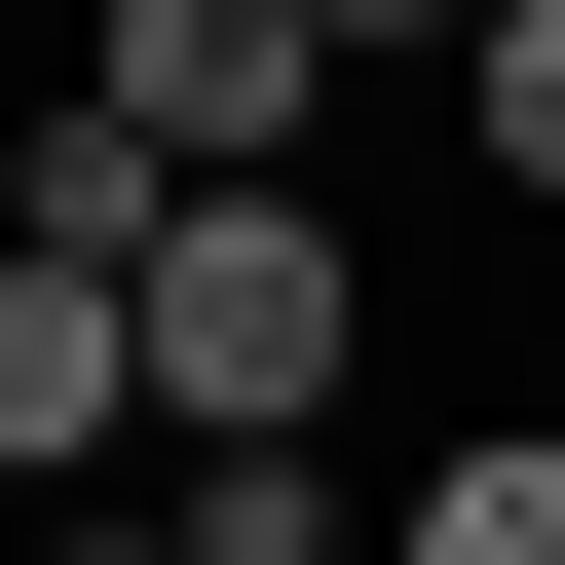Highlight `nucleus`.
<instances>
[{
    "label": "nucleus",
    "instance_id": "1",
    "mask_svg": "<svg viewBox=\"0 0 565 565\" xmlns=\"http://www.w3.org/2000/svg\"><path fill=\"white\" fill-rule=\"evenodd\" d=\"M340 377H377V226L340 189H189V264H151V490L189 452H340Z\"/></svg>",
    "mask_w": 565,
    "mask_h": 565
},
{
    "label": "nucleus",
    "instance_id": "6",
    "mask_svg": "<svg viewBox=\"0 0 565 565\" xmlns=\"http://www.w3.org/2000/svg\"><path fill=\"white\" fill-rule=\"evenodd\" d=\"M0 565H189V527H0Z\"/></svg>",
    "mask_w": 565,
    "mask_h": 565
},
{
    "label": "nucleus",
    "instance_id": "2",
    "mask_svg": "<svg viewBox=\"0 0 565 565\" xmlns=\"http://www.w3.org/2000/svg\"><path fill=\"white\" fill-rule=\"evenodd\" d=\"M151 189H302V114H340V0H114V76H76Z\"/></svg>",
    "mask_w": 565,
    "mask_h": 565
},
{
    "label": "nucleus",
    "instance_id": "4",
    "mask_svg": "<svg viewBox=\"0 0 565 565\" xmlns=\"http://www.w3.org/2000/svg\"><path fill=\"white\" fill-rule=\"evenodd\" d=\"M151 527H189V565H377V527H340V452H189Z\"/></svg>",
    "mask_w": 565,
    "mask_h": 565
},
{
    "label": "nucleus",
    "instance_id": "5",
    "mask_svg": "<svg viewBox=\"0 0 565 565\" xmlns=\"http://www.w3.org/2000/svg\"><path fill=\"white\" fill-rule=\"evenodd\" d=\"M452 151H490V189L565 226V0H490V39H452Z\"/></svg>",
    "mask_w": 565,
    "mask_h": 565
},
{
    "label": "nucleus",
    "instance_id": "3",
    "mask_svg": "<svg viewBox=\"0 0 565 565\" xmlns=\"http://www.w3.org/2000/svg\"><path fill=\"white\" fill-rule=\"evenodd\" d=\"M415 565H565V415H415Z\"/></svg>",
    "mask_w": 565,
    "mask_h": 565
}]
</instances>
